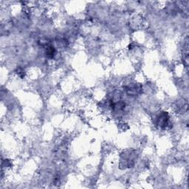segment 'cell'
Returning <instances> with one entry per match:
<instances>
[{
	"mask_svg": "<svg viewBox=\"0 0 189 189\" xmlns=\"http://www.w3.org/2000/svg\"><path fill=\"white\" fill-rule=\"evenodd\" d=\"M17 74H18L19 76L21 77V78H24V75H25V73H24V72L23 69H18L17 70Z\"/></svg>",
	"mask_w": 189,
	"mask_h": 189,
	"instance_id": "3957f363",
	"label": "cell"
},
{
	"mask_svg": "<svg viewBox=\"0 0 189 189\" xmlns=\"http://www.w3.org/2000/svg\"><path fill=\"white\" fill-rule=\"evenodd\" d=\"M46 53H47V56L48 58H53L55 56V55L56 53V50L53 46L49 45L47 47V50H46Z\"/></svg>",
	"mask_w": 189,
	"mask_h": 189,
	"instance_id": "7a4b0ae2",
	"label": "cell"
},
{
	"mask_svg": "<svg viewBox=\"0 0 189 189\" xmlns=\"http://www.w3.org/2000/svg\"><path fill=\"white\" fill-rule=\"evenodd\" d=\"M168 121H169V116L168 113L163 112L160 115L158 118V124L160 126V127H165L167 125Z\"/></svg>",
	"mask_w": 189,
	"mask_h": 189,
	"instance_id": "6da1fadb",
	"label": "cell"
}]
</instances>
